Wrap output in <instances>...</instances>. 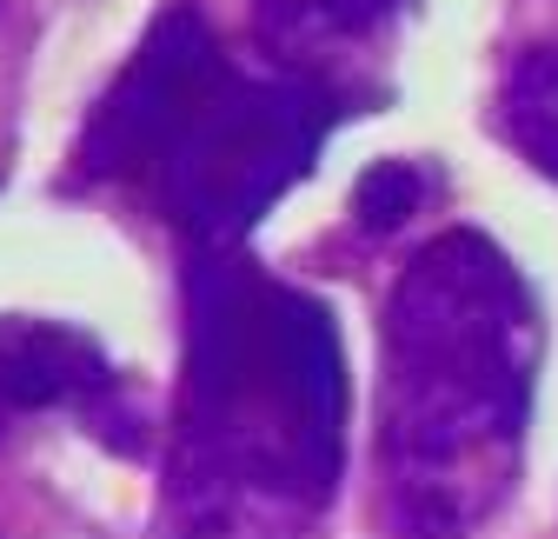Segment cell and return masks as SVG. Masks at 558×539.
Segmentation results:
<instances>
[{"label":"cell","mask_w":558,"mask_h":539,"mask_svg":"<svg viewBox=\"0 0 558 539\" xmlns=\"http://www.w3.org/2000/svg\"><path fill=\"white\" fill-rule=\"evenodd\" d=\"M345 347L319 294L253 247H180V399L167 539H300L345 474Z\"/></svg>","instance_id":"obj_1"},{"label":"cell","mask_w":558,"mask_h":539,"mask_svg":"<svg viewBox=\"0 0 558 539\" xmlns=\"http://www.w3.org/2000/svg\"><path fill=\"white\" fill-rule=\"evenodd\" d=\"M545 360L538 294L478 227L418 240L379 313L386 539H485L525 474Z\"/></svg>","instance_id":"obj_2"},{"label":"cell","mask_w":558,"mask_h":539,"mask_svg":"<svg viewBox=\"0 0 558 539\" xmlns=\"http://www.w3.org/2000/svg\"><path fill=\"white\" fill-rule=\"evenodd\" d=\"M339 127L332 100L240 60L206 8L173 0L94 94L66 187L160 220L180 247H246Z\"/></svg>","instance_id":"obj_3"},{"label":"cell","mask_w":558,"mask_h":539,"mask_svg":"<svg viewBox=\"0 0 558 539\" xmlns=\"http://www.w3.org/2000/svg\"><path fill=\"white\" fill-rule=\"evenodd\" d=\"M34 420H66L113 459L147 453V399L113 367V354L74 320L0 313V440Z\"/></svg>","instance_id":"obj_4"},{"label":"cell","mask_w":558,"mask_h":539,"mask_svg":"<svg viewBox=\"0 0 558 539\" xmlns=\"http://www.w3.org/2000/svg\"><path fill=\"white\" fill-rule=\"evenodd\" d=\"M246 8L253 60H266L279 81L313 87L345 120L392 107V60L418 0H246Z\"/></svg>","instance_id":"obj_5"},{"label":"cell","mask_w":558,"mask_h":539,"mask_svg":"<svg viewBox=\"0 0 558 539\" xmlns=\"http://www.w3.org/2000/svg\"><path fill=\"white\" fill-rule=\"evenodd\" d=\"M499 133L519 160L558 187V40L519 47L499 81Z\"/></svg>","instance_id":"obj_6"},{"label":"cell","mask_w":558,"mask_h":539,"mask_svg":"<svg viewBox=\"0 0 558 539\" xmlns=\"http://www.w3.org/2000/svg\"><path fill=\"white\" fill-rule=\"evenodd\" d=\"M426 193H433L426 167H412V160H373L360 173V193H353V220H360L366 240H386L392 227H405L418 207H426Z\"/></svg>","instance_id":"obj_7"},{"label":"cell","mask_w":558,"mask_h":539,"mask_svg":"<svg viewBox=\"0 0 558 539\" xmlns=\"http://www.w3.org/2000/svg\"><path fill=\"white\" fill-rule=\"evenodd\" d=\"M0 8H8V0H0Z\"/></svg>","instance_id":"obj_8"}]
</instances>
